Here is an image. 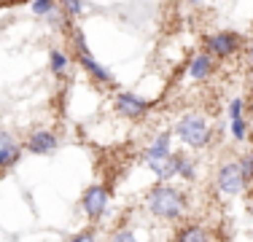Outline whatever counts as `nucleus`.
<instances>
[{
  "mask_svg": "<svg viewBox=\"0 0 253 242\" xmlns=\"http://www.w3.org/2000/svg\"><path fill=\"white\" fill-rule=\"evenodd\" d=\"M116 240H119V242H124V240H135V234H132V232H119V234H116Z\"/></svg>",
  "mask_w": 253,
  "mask_h": 242,
  "instance_id": "obj_19",
  "label": "nucleus"
},
{
  "mask_svg": "<svg viewBox=\"0 0 253 242\" xmlns=\"http://www.w3.org/2000/svg\"><path fill=\"white\" fill-rule=\"evenodd\" d=\"M62 5H65V11H68V14H73V16H78L84 11L81 0H62Z\"/></svg>",
  "mask_w": 253,
  "mask_h": 242,
  "instance_id": "obj_17",
  "label": "nucleus"
},
{
  "mask_svg": "<svg viewBox=\"0 0 253 242\" xmlns=\"http://www.w3.org/2000/svg\"><path fill=\"white\" fill-rule=\"evenodd\" d=\"M76 48H78V59H81V65L89 70V76H94L97 81H105V83H113V76L108 68H102V65L97 62V59L92 57V51H89L86 40H84V35L78 33L76 35Z\"/></svg>",
  "mask_w": 253,
  "mask_h": 242,
  "instance_id": "obj_4",
  "label": "nucleus"
},
{
  "mask_svg": "<svg viewBox=\"0 0 253 242\" xmlns=\"http://www.w3.org/2000/svg\"><path fill=\"white\" fill-rule=\"evenodd\" d=\"M210 73H213V57H210V54H197V57H191V62H189V76L191 78L202 81Z\"/></svg>",
  "mask_w": 253,
  "mask_h": 242,
  "instance_id": "obj_11",
  "label": "nucleus"
},
{
  "mask_svg": "<svg viewBox=\"0 0 253 242\" xmlns=\"http://www.w3.org/2000/svg\"><path fill=\"white\" fill-rule=\"evenodd\" d=\"M49 62H51V73H57V76H62V70L68 68V57H65L62 51H49Z\"/></svg>",
  "mask_w": 253,
  "mask_h": 242,
  "instance_id": "obj_12",
  "label": "nucleus"
},
{
  "mask_svg": "<svg viewBox=\"0 0 253 242\" xmlns=\"http://www.w3.org/2000/svg\"><path fill=\"white\" fill-rule=\"evenodd\" d=\"M180 240L183 242H197V240H210V234L202 232V229H189V232L180 234Z\"/></svg>",
  "mask_w": 253,
  "mask_h": 242,
  "instance_id": "obj_14",
  "label": "nucleus"
},
{
  "mask_svg": "<svg viewBox=\"0 0 253 242\" xmlns=\"http://www.w3.org/2000/svg\"><path fill=\"white\" fill-rule=\"evenodd\" d=\"M248 59H251V65H253V46L248 48Z\"/></svg>",
  "mask_w": 253,
  "mask_h": 242,
  "instance_id": "obj_20",
  "label": "nucleus"
},
{
  "mask_svg": "<svg viewBox=\"0 0 253 242\" xmlns=\"http://www.w3.org/2000/svg\"><path fill=\"white\" fill-rule=\"evenodd\" d=\"M116 111L122 113V116H126V119H140L143 113L148 111V102L143 100V97H137V94L124 92V94L116 97Z\"/></svg>",
  "mask_w": 253,
  "mask_h": 242,
  "instance_id": "obj_7",
  "label": "nucleus"
},
{
  "mask_svg": "<svg viewBox=\"0 0 253 242\" xmlns=\"http://www.w3.org/2000/svg\"><path fill=\"white\" fill-rule=\"evenodd\" d=\"M240 169H243L245 180H251V178H253V151H251L248 156H243V159H240Z\"/></svg>",
  "mask_w": 253,
  "mask_h": 242,
  "instance_id": "obj_15",
  "label": "nucleus"
},
{
  "mask_svg": "<svg viewBox=\"0 0 253 242\" xmlns=\"http://www.w3.org/2000/svg\"><path fill=\"white\" fill-rule=\"evenodd\" d=\"M229 126H232L234 140H245V119H243V100L234 97L229 105Z\"/></svg>",
  "mask_w": 253,
  "mask_h": 242,
  "instance_id": "obj_10",
  "label": "nucleus"
},
{
  "mask_svg": "<svg viewBox=\"0 0 253 242\" xmlns=\"http://www.w3.org/2000/svg\"><path fill=\"white\" fill-rule=\"evenodd\" d=\"M178 137L191 148H202V145L210 143V129H208V121L202 116H183L175 126Z\"/></svg>",
  "mask_w": 253,
  "mask_h": 242,
  "instance_id": "obj_2",
  "label": "nucleus"
},
{
  "mask_svg": "<svg viewBox=\"0 0 253 242\" xmlns=\"http://www.w3.org/2000/svg\"><path fill=\"white\" fill-rule=\"evenodd\" d=\"M19 156H22L19 143H16L14 137L8 135V132L0 129V167H11V164H16V161H19Z\"/></svg>",
  "mask_w": 253,
  "mask_h": 242,
  "instance_id": "obj_8",
  "label": "nucleus"
},
{
  "mask_svg": "<svg viewBox=\"0 0 253 242\" xmlns=\"http://www.w3.org/2000/svg\"><path fill=\"white\" fill-rule=\"evenodd\" d=\"M108 210V189L105 186H89L84 191V213H86L92 221L105 215Z\"/></svg>",
  "mask_w": 253,
  "mask_h": 242,
  "instance_id": "obj_5",
  "label": "nucleus"
},
{
  "mask_svg": "<svg viewBox=\"0 0 253 242\" xmlns=\"http://www.w3.org/2000/svg\"><path fill=\"white\" fill-rule=\"evenodd\" d=\"M208 48L215 54V57H232L240 48V35L234 33H215L208 38Z\"/></svg>",
  "mask_w": 253,
  "mask_h": 242,
  "instance_id": "obj_6",
  "label": "nucleus"
},
{
  "mask_svg": "<svg viewBox=\"0 0 253 242\" xmlns=\"http://www.w3.org/2000/svg\"><path fill=\"white\" fill-rule=\"evenodd\" d=\"M54 3L51 0H33V11L35 14H51Z\"/></svg>",
  "mask_w": 253,
  "mask_h": 242,
  "instance_id": "obj_16",
  "label": "nucleus"
},
{
  "mask_svg": "<svg viewBox=\"0 0 253 242\" xmlns=\"http://www.w3.org/2000/svg\"><path fill=\"white\" fill-rule=\"evenodd\" d=\"M183 194L178 189H172V186H154L151 194H148V210H151L154 215L165 218V221H175V218L183 213Z\"/></svg>",
  "mask_w": 253,
  "mask_h": 242,
  "instance_id": "obj_1",
  "label": "nucleus"
},
{
  "mask_svg": "<svg viewBox=\"0 0 253 242\" xmlns=\"http://www.w3.org/2000/svg\"><path fill=\"white\" fill-rule=\"evenodd\" d=\"M189 3H191V5H197V3H202V0H189Z\"/></svg>",
  "mask_w": 253,
  "mask_h": 242,
  "instance_id": "obj_21",
  "label": "nucleus"
},
{
  "mask_svg": "<svg viewBox=\"0 0 253 242\" xmlns=\"http://www.w3.org/2000/svg\"><path fill=\"white\" fill-rule=\"evenodd\" d=\"M245 175L240 169V161H229V164L221 167L218 172V191L226 194V197H237V194L245 191Z\"/></svg>",
  "mask_w": 253,
  "mask_h": 242,
  "instance_id": "obj_3",
  "label": "nucleus"
},
{
  "mask_svg": "<svg viewBox=\"0 0 253 242\" xmlns=\"http://www.w3.org/2000/svg\"><path fill=\"white\" fill-rule=\"evenodd\" d=\"M89 240H94L92 232H84V234H78V237H76V242H89Z\"/></svg>",
  "mask_w": 253,
  "mask_h": 242,
  "instance_id": "obj_18",
  "label": "nucleus"
},
{
  "mask_svg": "<svg viewBox=\"0 0 253 242\" xmlns=\"http://www.w3.org/2000/svg\"><path fill=\"white\" fill-rule=\"evenodd\" d=\"M178 175H180V178H186V180H191V178H194V161H191V159H186V156H180Z\"/></svg>",
  "mask_w": 253,
  "mask_h": 242,
  "instance_id": "obj_13",
  "label": "nucleus"
},
{
  "mask_svg": "<svg viewBox=\"0 0 253 242\" xmlns=\"http://www.w3.org/2000/svg\"><path fill=\"white\" fill-rule=\"evenodd\" d=\"M27 148L33 151V154H51V151L57 148V137H54L51 132H46V129H38V132L30 135Z\"/></svg>",
  "mask_w": 253,
  "mask_h": 242,
  "instance_id": "obj_9",
  "label": "nucleus"
}]
</instances>
